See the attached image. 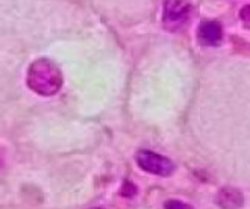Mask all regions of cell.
<instances>
[{
  "instance_id": "obj_1",
  "label": "cell",
  "mask_w": 250,
  "mask_h": 209,
  "mask_svg": "<svg viewBox=\"0 0 250 209\" xmlns=\"http://www.w3.org/2000/svg\"><path fill=\"white\" fill-rule=\"evenodd\" d=\"M29 88L41 96H53L62 86V74L49 59H38L27 71Z\"/></svg>"
},
{
  "instance_id": "obj_2",
  "label": "cell",
  "mask_w": 250,
  "mask_h": 209,
  "mask_svg": "<svg viewBox=\"0 0 250 209\" xmlns=\"http://www.w3.org/2000/svg\"><path fill=\"white\" fill-rule=\"evenodd\" d=\"M191 11L193 6L188 0H166L163 11L164 27L170 32H178L188 23Z\"/></svg>"
},
{
  "instance_id": "obj_3",
  "label": "cell",
  "mask_w": 250,
  "mask_h": 209,
  "mask_svg": "<svg viewBox=\"0 0 250 209\" xmlns=\"http://www.w3.org/2000/svg\"><path fill=\"white\" fill-rule=\"evenodd\" d=\"M135 159L141 170L150 174H155V176L167 177L174 171V164L167 156L155 153L152 150H140Z\"/></svg>"
},
{
  "instance_id": "obj_4",
  "label": "cell",
  "mask_w": 250,
  "mask_h": 209,
  "mask_svg": "<svg viewBox=\"0 0 250 209\" xmlns=\"http://www.w3.org/2000/svg\"><path fill=\"white\" fill-rule=\"evenodd\" d=\"M197 38L203 46H218L223 40L222 24L215 20H205L199 24Z\"/></svg>"
},
{
  "instance_id": "obj_5",
  "label": "cell",
  "mask_w": 250,
  "mask_h": 209,
  "mask_svg": "<svg viewBox=\"0 0 250 209\" xmlns=\"http://www.w3.org/2000/svg\"><path fill=\"white\" fill-rule=\"evenodd\" d=\"M217 203L223 209H240L244 205V196L237 188L225 187L217 194Z\"/></svg>"
},
{
  "instance_id": "obj_6",
  "label": "cell",
  "mask_w": 250,
  "mask_h": 209,
  "mask_svg": "<svg viewBox=\"0 0 250 209\" xmlns=\"http://www.w3.org/2000/svg\"><path fill=\"white\" fill-rule=\"evenodd\" d=\"M164 209H194V208L181 200H167L164 203Z\"/></svg>"
},
{
  "instance_id": "obj_7",
  "label": "cell",
  "mask_w": 250,
  "mask_h": 209,
  "mask_svg": "<svg viewBox=\"0 0 250 209\" xmlns=\"http://www.w3.org/2000/svg\"><path fill=\"white\" fill-rule=\"evenodd\" d=\"M122 194L123 196H126V197H134L135 194H137V188H135V185H132V184H125V187H123V189H122Z\"/></svg>"
},
{
  "instance_id": "obj_8",
  "label": "cell",
  "mask_w": 250,
  "mask_h": 209,
  "mask_svg": "<svg viewBox=\"0 0 250 209\" xmlns=\"http://www.w3.org/2000/svg\"><path fill=\"white\" fill-rule=\"evenodd\" d=\"M240 17L243 19V21H246V23H250V5H246V6L241 9V12H240Z\"/></svg>"
},
{
  "instance_id": "obj_9",
  "label": "cell",
  "mask_w": 250,
  "mask_h": 209,
  "mask_svg": "<svg viewBox=\"0 0 250 209\" xmlns=\"http://www.w3.org/2000/svg\"><path fill=\"white\" fill-rule=\"evenodd\" d=\"M91 209H102V208H91Z\"/></svg>"
},
{
  "instance_id": "obj_10",
  "label": "cell",
  "mask_w": 250,
  "mask_h": 209,
  "mask_svg": "<svg viewBox=\"0 0 250 209\" xmlns=\"http://www.w3.org/2000/svg\"><path fill=\"white\" fill-rule=\"evenodd\" d=\"M0 167H2V161H0Z\"/></svg>"
}]
</instances>
